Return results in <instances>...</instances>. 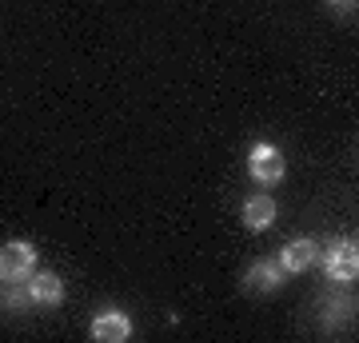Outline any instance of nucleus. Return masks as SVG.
<instances>
[{
  "mask_svg": "<svg viewBox=\"0 0 359 343\" xmlns=\"http://www.w3.org/2000/svg\"><path fill=\"white\" fill-rule=\"evenodd\" d=\"M320 264H323V271H327V280L355 283V276H359V243L347 240V236H339V240H332L320 252Z\"/></svg>",
  "mask_w": 359,
  "mask_h": 343,
  "instance_id": "nucleus-1",
  "label": "nucleus"
},
{
  "mask_svg": "<svg viewBox=\"0 0 359 343\" xmlns=\"http://www.w3.org/2000/svg\"><path fill=\"white\" fill-rule=\"evenodd\" d=\"M36 271V248L28 240L0 243V283H28Z\"/></svg>",
  "mask_w": 359,
  "mask_h": 343,
  "instance_id": "nucleus-2",
  "label": "nucleus"
},
{
  "mask_svg": "<svg viewBox=\"0 0 359 343\" xmlns=\"http://www.w3.org/2000/svg\"><path fill=\"white\" fill-rule=\"evenodd\" d=\"M283 172H287V160L276 144H252V152H248V176L271 188V184H280Z\"/></svg>",
  "mask_w": 359,
  "mask_h": 343,
  "instance_id": "nucleus-3",
  "label": "nucleus"
},
{
  "mask_svg": "<svg viewBox=\"0 0 359 343\" xmlns=\"http://www.w3.org/2000/svg\"><path fill=\"white\" fill-rule=\"evenodd\" d=\"M88 335L96 343H124V339H132V316L120 311V307H104V311L92 316Z\"/></svg>",
  "mask_w": 359,
  "mask_h": 343,
  "instance_id": "nucleus-4",
  "label": "nucleus"
},
{
  "mask_svg": "<svg viewBox=\"0 0 359 343\" xmlns=\"http://www.w3.org/2000/svg\"><path fill=\"white\" fill-rule=\"evenodd\" d=\"M283 271L276 260H256V264L244 271V292H252V295H276L283 288Z\"/></svg>",
  "mask_w": 359,
  "mask_h": 343,
  "instance_id": "nucleus-5",
  "label": "nucleus"
},
{
  "mask_svg": "<svg viewBox=\"0 0 359 343\" xmlns=\"http://www.w3.org/2000/svg\"><path fill=\"white\" fill-rule=\"evenodd\" d=\"M276 264H280L287 276H299V271H308V267L320 264V243L311 240V236H299V240L283 243V252H280Z\"/></svg>",
  "mask_w": 359,
  "mask_h": 343,
  "instance_id": "nucleus-6",
  "label": "nucleus"
},
{
  "mask_svg": "<svg viewBox=\"0 0 359 343\" xmlns=\"http://www.w3.org/2000/svg\"><path fill=\"white\" fill-rule=\"evenodd\" d=\"M65 295H68V288H65V280H60L56 271H32V280H28V300H32V304L60 307Z\"/></svg>",
  "mask_w": 359,
  "mask_h": 343,
  "instance_id": "nucleus-7",
  "label": "nucleus"
},
{
  "mask_svg": "<svg viewBox=\"0 0 359 343\" xmlns=\"http://www.w3.org/2000/svg\"><path fill=\"white\" fill-rule=\"evenodd\" d=\"M276 200L271 196H264V191H256V196H248L244 208H240V224H244L248 231H268L271 224H276Z\"/></svg>",
  "mask_w": 359,
  "mask_h": 343,
  "instance_id": "nucleus-8",
  "label": "nucleus"
},
{
  "mask_svg": "<svg viewBox=\"0 0 359 343\" xmlns=\"http://www.w3.org/2000/svg\"><path fill=\"white\" fill-rule=\"evenodd\" d=\"M4 304L13 307V311H16V307H25V304H32V300H28V288H25V292H8V295H4Z\"/></svg>",
  "mask_w": 359,
  "mask_h": 343,
  "instance_id": "nucleus-9",
  "label": "nucleus"
},
{
  "mask_svg": "<svg viewBox=\"0 0 359 343\" xmlns=\"http://www.w3.org/2000/svg\"><path fill=\"white\" fill-rule=\"evenodd\" d=\"M327 4H332L335 13H355V4H359V0H327Z\"/></svg>",
  "mask_w": 359,
  "mask_h": 343,
  "instance_id": "nucleus-10",
  "label": "nucleus"
}]
</instances>
